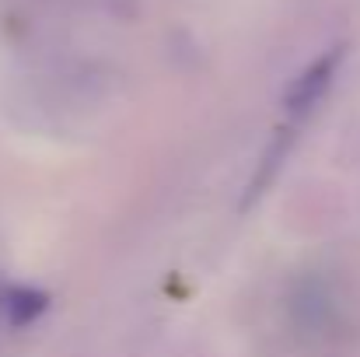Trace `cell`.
I'll use <instances>...</instances> for the list:
<instances>
[{
	"label": "cell",
	"mask_w": 360,
	"mask_h": 357,
	"mask_svg": "<svg viewBox=\"0 0 360 357\" xmlns=\"http://www.w3.org/2000/svg\"><path fill=\"white\" fill-rule=\"evenodd\" d=\"M340 60H343V49H329V53H322V56L290 84V92H287V109H290L294 116L311 113V109L326 99V92H329V84H333V77H336Z\"/></svg>",
	"instance_id": "6da1fadb"
},
{
	"label": "cell",
	"mask_w": 360,
	"mask_h": 357,
	"mask_svg": "<svg viewBox=\"0 0 360 357\" xmlns=\"http://www.w3.org/2000/svg\"><path fill=\"white\" fill-rule=\"evenodd\" d=\"M46 305H49V298L32 287H4L0 291V312L11 326H25V322L39 319L46 312Z\"/></svg>",
	"instance_id": "7a4b0ae2"
}]
</instances>
